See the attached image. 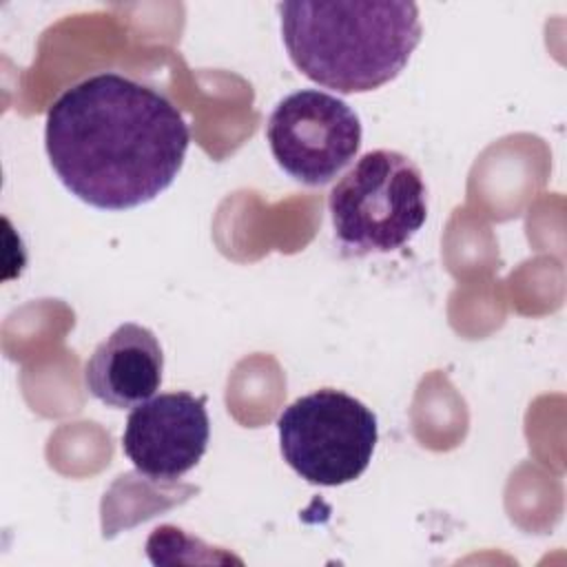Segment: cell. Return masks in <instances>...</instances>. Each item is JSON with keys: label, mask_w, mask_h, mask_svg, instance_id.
I'll list each match as a JSON object with an SVG mask.
<instances>
[{"label": "cell", "mask_w": 567, "mask_h": 567, "mask_svg": "<svg viewBox=\"0 0 567 567\" xmlns=\"http://www.w3.org/2000/svg\"><path fill=\"white\" fill-rule=\"evenodd\" d=\"M188 144V124L166 95L111 71L73 84L47 113L55 175L102 210L135 208L164 193Z\"/></svg>", "instance_id": "6da1fadb"}, {"label": "cell", "mask_w": 567, "mask_h": 567, "mask_svg": "<svg viewBox=\"0 0 567 567\" xmlns=\"http://www.w3.org/2000/svg\"><path fill=\"white\" fill-rule=\"evenodd\" d=\"M279 18L292 64L337 93L392 82L423 33L410 0H292L279 4Z\"/></svg>", "instance_id": "7a4b0ae2"}, {"label": "cell", "mask_w": 567, "mask_h": 567, "mask_svg": "<svg viewBox=\"0 0 567 567\" xmlns=\"http://www.w3.org/2000/svg\"><path fill=\"white\" fill-rule=\"evenodd\" d=\"M328 210L346 255L392 252L425 224L427 186L410 157L379 148L359 157L332 186Z\"/></svg>", "instance_id": "3957f363"}, {"label": "cell", "mask_w": 567, "mask_h": 567, "mask_svg": "<svg viewBox=\"0 0 567 567\" xmlns=\"http://www.w3.org/2000/svg\"><path fill=\"white\" fill-rule=\"evenodd\" d=\"M284 461L308 483L337 487L359 478L377 445L374 412L359 399L321 388L292 401L277 419Z\"/></svg>", "instance_id": "277c9868"}, {"label": "cell", "mask_w": 567, "mask_h": 567, "mask_svg": "<svg viewBox=\"0 0 567 567\" xmlns=\"http://www.w3.org/2000/svg\"><path fill=\"white\" fill-rule=\"evenodd\" d=\"M266 137L272 157L292 179L323 186L357 157L361 122L341 97L301 89L275 106Z\"/></svg>", "instance_id": "5b68a950"}, {"label": "cell", "mask_w": 567, "mask_h": 567, "mask_svg": "<svg viewBox=\"0 0 567 567\" xmlns=\"http://www.w3.org/2000/svg\"><path fill=\"white\" fill-rule=\"evenodd\" d=\"M208 436L206 396L166 392L131 410L122 450L140 474L153 481H177L202 461Z\"/></svg>", "instance_id": "8992f818"}, {"label": "cell", "mask_w": 567, "mask_h": 567, "mask_svg": "<svg viewBox=\"0 0 567 567\" xmlns=\"http://www.w3.org/2000/svg\"><path fill=\"white\" fill-rule=\"evenodd\" d=\"M164 352L157 337L140 323H122L89 357L86 390L111 408H135L162 383Z\"/></svg>", "instance_id": "52a82bcc"}]
</instances>
